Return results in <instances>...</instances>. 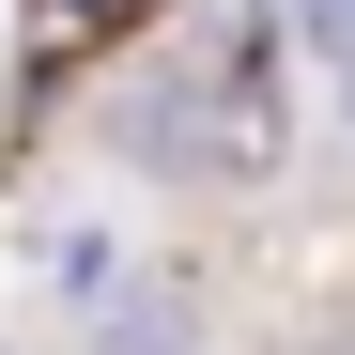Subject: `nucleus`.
Segmentation results:
<instances>
[{
	"label": "nucleus",
	"instance_id": "nucleus-1",
	"mask_svg": "<svg viewBox=\"0 0 355 355\" xmlns=\"http://www.w3.org/2000/svg\"><path fill=\"white\" fill-rule=\"evenodd\" d=\"M108 139L139 170H170V186H263L293 155V46H278V16L232 0L186 46H155V62L108 93Z\"/></svg>",
	"mask_w": 355,
	"mask_h": 355
},
{
	"label": "nucleus",
	"instance_id": "nucleus-2",
	"mask_svg": "<svg viewBox=\"0 0 355 355\" xmlns=\"http://www.w3.org/2000/svg\"><path fill=\"white\" fill-rule=\"evenodd\" d=\"M278 46H293V139L355 155V0H278Z\"/></svg>",
	"mask_w": 355,
	"mask_h": 355
},
{
	"label": "nucleus",
	"instance_id": "nucleus-3",
	"mask_svg": "<svg viewBox=\"0 0 355 355\" xmlns=\"http://www.w3.org/2000/svg\"><path fill=\"white\" fill-rule=\"evenodd\" d=\"M309 355H355V340H309Z\"/></svg>",
	"mask_w": 355,
	"mask_h": 355
}]
</instances>
